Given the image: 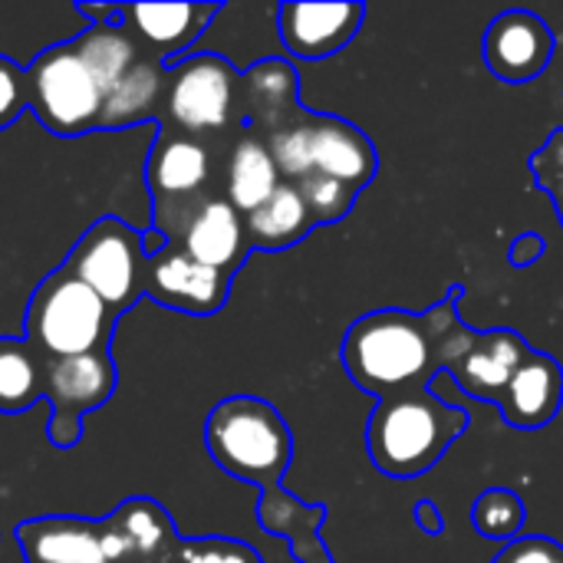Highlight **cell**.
Masks as SVG:
<instances>
[{
    "label": "cell",
    "mask_w": 563,
    "mask_h": 563,
    "mask_svg": "<svg viewBox=\"0 0 563 563\" xmlns=\"http://www.w3.org/2000/svg\"><path fill=\"white\" fill-rule=\"evenodd\" d=\"M26 563H165L178 534L172 515L152 498H129L109 518H33L16 525Z\"/></svg>",
    "instance_id": "6da1fadb"
},
{
    "label": "cell",
    "mask_w": 563,
    "mask_h": 563,
    "mask_svg": "<svg viewBox=\"0 0 563 563\" xmlns=\"http://www.w3.org/2000/svg\"><path fill=\"white\" fill-rule=\"evenodd\" d=\"M346 376L369 396L386 399L426 389L442 369L439 343L426 313L373 310L343 336Z\"/></svg>",
    "instance_id": "7a4b0ae2"
},
{
    "label": "cell",
    "mask_w": 563,
    "mask_h": 563,
    "mask_svg": "<svg viewBox=\"0 0 563 563\" xmlns=\"http://www.w3.org/2000/svg\"><path fill=\"white\" fill-rule=\"evenodd\" d=\"M468 429V412L442 402L429 389L376 399L366 426L373 465L389 478H419Z\"/></svg>",
    "instance_id": "3957f363"
},
{
    "label": "cell",
    "mask_w": 563,
    "mask_h": 563,
    "mask_svg": "<svg viewBox=\"0 0 563 563\" xmlns=\"http://www.w3.org/2000/svg\"><path fill=\"white\" fill-rule=\"evenodd\" d=\"M205 445L224 475L261 492L277 488L294 459V435L284 416L257 396L221 399L208 412Z\"/></svg>",
    "instance_id": "277c9868"
},
{
    "label": "cell",
    "mask_w": 563,
    "mask_h": 563,
    "mask_svg": "<svg viewBox=\"0 0 563 563\" xmlns=\"http://www.w3.org/2000/svg\"><path fill=\"white\" fill-rule=\"evenodd\" d=\"M119 313L106 307L69 271L43 277L26 307V340L46 360H69L109 350Z\"/></svg>",
    "instance_id": "5b68a950"
},
{
    "label": "cell",
    "mask_w": 563,
    "mask_h": 563,
    "mask_svg": "<svg viewBox=\"0 0 563 563\" xmlns=\"http://www.w3.org/2000/svg\"><path fill=\"white\" fill-rule=\"evenodd\" d=\"M106 92L73 40L46 46L26 66V109L59 139L99 132Z\"/></svg>",
    "instance_id": "8992f818"
},
{
    "label": "cell",
    "mask_w": 563,
    "mask_h": 563,
    "mask_svg": "<svg viewBox=\"0 0 563 563\" xmlns=\"http://www.w3.org/2000/svg\"><path fill=\"white\" fill-rule=\"evenodd\" d=\"M214 175V158L205 139L175 132L162 125L148 148L145 162V185L155 205V231L168 241L181 234L188 218L214 195H208V181Z\"/></svg>",
    "instance_id": "52a82bcc"
},
{
    "label": "cell",
    "mask_w": 563,
    "mask_h": 563,
    "mask_svg": "<svg viewBox=\"0 0 563 563\" xmlns=\"http://www.w3.org/2000/svg\"><path fill=\"white\" fill-rule=\"evenodd\" d=\"M165 115L175 132L205 139L211 132L244 129L241 73L221 53H195L168 69Z\"/></svg>",
    "instance_id": "ba28073f"
},
{
    "label": "cell",
    "mask_w": 563,
    "mask_h": 563,
    "mask_svg": "<svg viewBox=\"0 0 563 563\" xmlns=\"http://www.w3.org/2000/svg\"><path fill=\"white\" fill-rule=\"evenodd\" d=\"M142 234L112 214L92 221L63 264V271L82 280L115 313L129 310L142 297Z\"/></svg>",
    "instance_id": "9c48e42d"
},
{
    "label": "cell",
    "mask_w": 563,
    "mask_h": 563,
    "mask_svg": "<svg viewBox=\"0 0 563 563\" xmlns=\"http://www.w3.org/2000/svg\"><path fill=\"white\" fill-rule=\"evenodd\" d=\"M115 363L109 350L69 356V360H46L43 376V399L49 402L53 416L46 422V439L56 449H73L82 439V416L106 406L115 393Z\"/></svg>",
    "instance_id": "30bf717a"
},
{
    "label": "cell",
    "mask_w": 563,
    "mask_h": 563,
    "mask_svg": "<svg viewBox=\"0 0 563 563\" xmlns=\"http://www.w3.org/2000/svg\"><path fill=\"white\" fill-rule=\"evenodd\" d=\"M231 280L234 277L198 264L181 244L168 241L158 254L145 257L142 297L188 317H214L228 303Z\"/></svg>",
    "instance_id": "8fae6325"
},
{
    "label": "cell",
    "mask_w": 563,
    "mask_h": 563,
    "mask_svg": "<svg viewBox=\"0 0 563 563\" xmlns=\"http://www.w3.org/2000/svg\"><path fill=\"white\" fill-rule=\"evenodd\" d=\"M554 46L558 40L548 20L534 10H505L488 23L482 36L485 66L495 79L515 86L538 79L554 59Z\"/></svg>",
    "instance_id": "7c38bea8"
},
{
    "label": "cell",
    "mask_w": 563,
    "mask_h": 563,
    "mask_svg": "<svg viewBox=\"0 0 563 563\" xmlns=\"http://www.w3.org/2000/svg\"><path fill=\"white\" fill-rule=\"evenodd\" d=\"M363 16V3H280L277 33L290 56L330 59L360 33Z\"/></svg>",
    "instance_id": "4fadbf2b"
},
{
    "label": "cell",
    "mask_w": 563,
    "mask_h": 563,
    "mask_svg": "<svg viewBox=\"0 0 563 563\" xmlns=\"http://www.w3.org/2000/svg\"><path fill=\"white\" fill-rule=\"evenodd\" d=\"M218 13L221 3H125V30L142 43V49L172 69L185 59Z\"/></svg>",
    "instance_id": "5bb4252c"
},
{
    "label": "cell",
    "mask_w": 563,
    "mask_h": 563,
    "mask_svg": "<svg viewBox=\"0 0 563 563\" xmlns=\"http://www.w3.org/2000/svg\"><path fill=\"white\" fill-rule=\"evenodd\" d=\"M307 109L300 106V79L290 59L267 56L241 73V119L244 129L261 139L297 122Z\"/></svg>",
    "instance_id": "9a60e30c"
},
{
    "label": "cell",
    "mask_w": 563,
    "mask_h": 563,
    "mask_svg": "<svg viewBox=\"0 0 563 563\" xmlns=\"http://www.w3.org/2000/svg\"><path fill=\"white\" fill-rule=\"evenodd\" d=\"M310 162L313 175L333 178L356 195L376 178L379 155L369 135L340 115H313L310 119Z\"/></svg>",
    "instance_id": "2e32d148"
},
{
    "label": "cell",
    "mask_w": 563,
    "mask_h": 563,
    "mask_svg": "<svg viewBox=\"0 0 563 563\" xmlns=\"http://www.w3.org/2000/svg\"><path fill=\"white\" fill-rule=\"evenodd\" d=\"M175 244H181L198 264L214 267V271H221L228 277H234L241 271V264L247 261V254H251L244 214L224 195L208 198L188 218V224L181 228Z\"/></svg>",
    "instance_id": "e0dca14e"
},
{
    "label": "cell",
    "mask_w": 563,
    "mask_h": 563,
    "mask_svg": "<svg viewBox=\"0 0 563 563\" xmlns=\"http://www.w3.org/2000/svg\"><path fill=\"white\" fill-rule=\"evenodd\" d=\"M528 356H531V346L525 343L521 333H515V330H488V333L475 336L472 350L445 376H452L472 399L498 406L505 389L511 386L515 373L521 369V363Z\"/></svg>",
    "instance_id": "ac0fdd59"
},
{
    "label": "cell",
    "mask_w": 563,
    "mask_h": 563,
    "mask_svg": "<svg viewBox=\"0 0 563 563\" xmlns=\"http://www.w3.org/2000/svg\"><path fill=\"white\" fill-rule=\"evenodd\" d=\"M563 406V366L548 356L531 350V356L515 373L511 386L505 389L498 409L508 426L515 429H544L558 419Z\"/></svg>",
    "instance_id": "d6986e66"
},
{
    "label": "cell",
    "mask_w": 563,
    "mask_h": 563,
    "mask_svg": "<svg viewBox=\"0 0 563 563\" xmlns=\"http://www.w3.org/2000/svg\"><path fill=\"white\" fill-rule=\"evenodd\" d=\"M327 518V508L320 505H303L297 495L277 488L261 492L257 501V521L267 534L287 538L294 561L300 563H333L327 544L320 541V525Z\"/></svg>",
    "instance_id": "ffe728a7"
},
{
    "label": "cell",
    "mask_w": 563,
    "mask_h": 563,
    "mask_svg": "<svg viewBox=\"0 0 563 563\" xmlns=\"http://www.w3.org/2000/svg\"><path fill=\"white\" fill-rule=\"evenodd\" d=\"M165 96H168V69L162 66V59H155L152 53H145L122 76V82L106 96L102 119H99V132L155 122L158 112L165 109Z\"/></svg>",
    "instance_id": "44dd1931"
},
{
    "label": "cell",
    "mask_w": 563,
    "mask_h": 563,
    "mask_svg": "<svg viewBox=\"0 0 563 563\" xmlns=\"http://www.w3.org/2000/svg\"><path fill=\"white\" fill-rule=\"evenodd\" d=\"M277 188H280V175H277L267 142L257 132L241 129V135L234 139V145L228 152V165H224V198L241 214H251Z\"/></svg>",
    "instance_id": "7402d4cb"
},
{
    "label": "cell",
    "mask_w": 563,
    "mask_h": 563,
    "mask_svg": "<svg viewBox=\"0 0 563 563\" xmlns=\"http://www.w3.org/2000/svg\"><path fill=\"white\" fill-rule=\"evenodd\" d=\"M244 228H247V241L251 251H287L300 241L310 238V231L317 228L303 195L297 185L280 181V188L251 214H244Z\"/></svg>",
    "instance_id": "603a6c76"
},
{
    "label": "cell",
    "mask_w": 563,
    "mask_h": 563,
    "mask_svg": "<svg viewBox=\"0 0 563 563\" xmlns=\"http://www.w3.org/2000/svg\"><path fill=\"white\" fill-rule=\"evenodd\" d=\"M46 356L26 336H0V412L16 416L43 402Z\"/></svg>",
    "instance_id": "cb8c5ba5"
},
{
    "label": "cell",
    "mask_w": 563,
    "mask_h": 563,
    "mask_svg": "<svg viewBox=\"0 0 563 563\" xmlns=\"http://www.w3.org/2000/svg\"><path fill=\"white\" fill-rule=\"evenodd\" d=\"M73 43H76L79 56L86 59V66L92 69V76L106 96L145 56L142 43L129 30H115V26H86Z\"/></svg>",
    "instance_id": "d4e9b609"
},
{
    "label": "cell",
    "mask_w": 563,
    "mask_h": 563,
    "mask_svg": "<svg viewBox=\"0 0 563 563\" xmlns=\"http://www.w3.org/2000/svg\"><path fill=\"white\" fill-rule=\"evenodd\" d=\"M525 501L511 488H488L472 508V525L488 541H515L525 528Z\"/></svg>",
    "instance_id": "484cf974"
},
{
    "label": "cell",
    "mask_w": 563,
    "mask_h": 563,
    "mask_svg": "<svg viewBox=\"0 0 563 563\" xmlns=\"http://www.w3.org/2000/svg\"><path fill=\"white\" fill-rule=\"evenodd\" d=\"M310 119L313 112H303L297 122L277 129L274 135H267V148H271V158L277 165V175L280 181H290V185H300L303 178L313 175V162H310Z\"/></svg>",
    "instance_id": "4316f807"
},
{
    "label": "cell",
    "mask_w": 563,
    "mask_h": 563,
    "mask_svg": "<svg viewBox=\"0 0 563 563\" xmlns=\"http://www.w3.org/2000/svg\"><path fill=\"white\" fill-rule=\"evenodd\" d=\"M297 188H300V195H303L317 228L343 221L353 211V205H356V191L353 188H346V185H340L333 178H323V175H310Z\"/></svg>",
    "instance_id": "83f0119b"
},
{
    "label": "cell",
    "mask_w": 563,
    "mask_h": 563,
    "mask_svg": "<svg viewBox=\"0 0 563 563\" xmlns=\"http://www.w3.org/2000/svg\"><path fill=\"white\" fill-rule=\"evenodd\" d=\"M178 563H261L257 551L234 538H181L175 548Z\"/></svg>",
    "instance_id": "f1b7e54d"
},
{
    "label": "cell",
    "mask_w": 563,
    "mask_h": 563,
    "mask_svg": "<svg viewBox=\"0 0 563 563\" xmlns=\"http://www.w3.org/2000/svg\"><path fill=\"white\" fill-rule=\"evenodd\" d=\"M531 175L538 188H544L558 208V221L563 224V129H554L551 139L531 155Z\"/></svg>",
    "instance_id": "f546056e"
},
{
    "label": "cell",
    "mask_w": 563,
    "mask_h": 563,
    "mask_svg": "<svg viewBox=\"0 0 563 563\" xmlns=\"http://www.w3.org/2000/svg\"><path fill=\"white\" fill-rule=\"evenodd\" d=\"M26 109V69L0 56V132L10 129Z\"/></svg>",
    "instance_id": "4dcf8cb0"
},
{
    "label": "cell",
    "mask_w": 563,
    "mask_h": 563,
    "mask_svg": "<svg viewBox=\"0 0 563 563\" xmlns=\"http://www.w3.org/2000/svg\"><path fill=\"white\" fill-rule=\"evenodd\" d=\"M492 563H563V544L554 538H515Z\"/></svg>",
    "instance_id": "1f68e13d"
},
{
    "label": "cell",
    "mask_w": 563,
    "mask_h": 563,
    "mask_svg": "<svg viewBox=\"0 0 563 563\" xmlns=\"http://www.w3.org/2000/svg\"><path fill=\"white\" fill-rule=\"evenodd\" d=\"M76 13L86 16L89 26L125 30V3H76Z\"/></svg>",
    "instance_id": "d6a6232c"
},
{
    "label": "cell",
    "mask_w": 563,
    "mask_h": 563,
    "mask_svg": "<svg viewBox=\"0 0 563 563\" xmlns=\"http://www.w3.org/2000/svg\"><path fill=\"white\" fill-rule=\"evenodd\" d=\"M544 251H548L544 238H541V234H534V231H528V234H521V238L511 244L508 257H511V264H515V267H531V264H538V261L544 257Z\"/></svg>",
    "instance_id": "836d02e7"
},
{
    "label": "cell",
    "mask_w": 563,
    "mask_h": 563,
    "mask_svg": "<svg viewBox=\"0 0 563 563\" xmlns=\"http://www.w3.org/2000/svg\"><path fill=\"white\" fill-rule=\"evenodd\" d=\"M416 518H419V528H422L426 534H442V518H439V508H435L432 501H422V505L416 508Z\"/></svg>",
    "instance_id": "e575fe53"
}]
</instances>
